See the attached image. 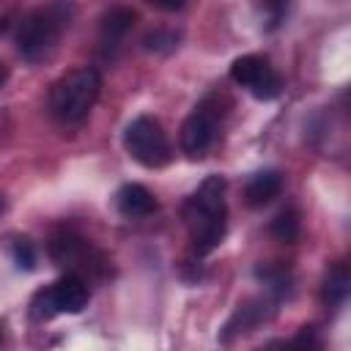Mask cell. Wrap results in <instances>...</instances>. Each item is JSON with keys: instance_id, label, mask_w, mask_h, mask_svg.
Segmentation results:
<instances>
[{"instance_id": "8", "label": "cell", "mask_w": 351, "mask_h": 351, "mask_svg": "<svg viewBox=\"0 0 351 351\" xmlns=\"http://www.w3.org/2000/svg\"><path fill=\"white\" fill-rule=\"evenodd\" d=\"M271 304H277L271 296H269V299H252V302L239 304V310H236V313L230 315V321L225 324L219 340H222V343H230L236 335H247V332H252L255 326H261L263 321H269L271 313H274Z\"/></svg>"}, {"instance_id": "16", "label": "cell", "mask_w": 351, "mask_h": 351, "mask_svg": "<svg viewBox=\"0 0 351 351\" xmlns=\"http://www.w3.org/2000/svg\"><path fill=\"white\" fill-rule=\"evenodd\" d=\"M11 261H14V266L22 269V271H33L36 263H38L36 247H33L27 239H16V241L11 244Z\"/></svg>"}, {"instance_id": "11", "label": "cell", "mask_w": 351, "mask_h": 351, "mask_svg": "<svg viewBox=\"0 0 351 351\" xmlns=\"http://www.w3.org/2000/svg\"><path fill=\"white\" fill-rule=\"evenodd\" d=\"M132 25H134V11L126 8V5H112V8L101 16V27H99L101 47H104L107 52H112V49L123 41V36L132 30Z\"/></svg>"}, {"instance_id": "15", "label": "cell", "mask_w": 351, "mask_h": 351, "mask_svg": "<svg viewBox=\"0 0 351 351\" xmlns=\"http://www.w3.org/2000/svg\"><path fill=\"white\" fill-rule=\"evenodd\" d=\"M178 33L176 30H167V27H156V30H151V33H145V38H143V49L145 52H156V55H167V52H173L176 47H178Z\"/></svg>"}, {"instance_id": "10", "label": "cell", "mask_w": 351, "mask_h": 351, "mask_svg": "<svg viewBox=\"0 0 351 351\" xmlns=\"http://www.w3.org/2000/svg\"><path fill=\"white\" fill-rule=\"evenodd\" d=\"M280 192H282V173L280 170H258L255 176H250V181L244 186V203L250 208H263Z\"/></svg>"}, {"instance_id": "12", "label": "cell", "mask_w": 351, "mask_h": 351, "mask_svg": "<svg viewBox=\"0 0 351 351\" xmlns=\"http://www.w3.org/2000/svg\"><path fill=\"white\" fill-rule=\"evenodd\" d=\"M348 285H351V277H348L346 263H335L326 271V277H324V288H321L324 304L332 307V310H337L346 302V296H348Z\"/></svg>"}, {"instance_id": "3", "label": "cell", "mask_w": 351, "mask_h": 351, "mask_svg": "<svg viewBox=\"0 0 351 351\" xmlns=\"http://www.w3.org/2000/svg\"><path fill=\"white\" fill-rule=\"evenodd\" d=\"M101 90V74L90 66L60 74L49 88V112L60 123H80L96 104Z\"/></svg>"}, {"instance_id": "17", "label": "cell", "mask_w": 351, "mask_h": 351, "mask_svg": "<svg viewBox=\"0 0 351 351\" xmlns=\"http://www.w3.org/2000/svg\"><path fill=\"white\" fill-rule=\"evenodd\" d=\"M288 5H291V0H266V27L269 30H274L285 22Z\"/></svg>"}, {"instance_id": "18", "label": "cell", "mask_w": 351, "mask_h": 351, "mask_svg": "<svg viewBox=\"0 0 351 351\" xmlns=\"http://www.w3.org/2000/svg\"><path fill=\"white\" fill-rule=\"evenodd\" d=\"M293 346H318L313 326H302V332H299V337L293 340Z\"/></svg>"}, {"instance_id": "21", "label": "cell", "mask_w": 351, "mask_h": 351, "mask_svg": "<svg viewBox=\"0 0 351 351\" xmlns=\"http://www.w3.org/2000/svg\"><path fill=\"white\" fill-rule=\"evenodd\" d=\"M0 211H3V200H0Z\"/></svg>"}, {"instance_id": "5", "label": "cell", "mask_w": 351, "mask_h": 351, "mask_svg": "<svg viewBox=\"0 0 351 351\" xmlns=\"http://www.w3.org/2000/svg\"><path fill=\"white\" fill-rule=\"evenodd\" d=\"M88 285L77 274H66L58 282L41 288L30 299V318L33 321H49L55 315H77L88 307Z\"/></svg>"}, {"instance_id": "14", "label": "cell", "mask_w": 351, "mask_h": 351, "mask_svg": "<svg viewBox=\"0 0 351 351\" xmlns=\"http://www.w3.org/2000/svg\"><path fill=\"white\" fill-rule=\"evenodd\" d=\"M299 230H302V222H299V211L296 208H282L269 225V233L282 244H293L299 239Z\"/></svg>"}, {"instance_id": "6", "label": "cell", "mask_w": 351, "mask_h": 351, "mask_svg": "<svg viewBox=\"0 0 351 351\" xmlns=\"http://www.w3.org/2000/svg\"><path fill=\"white\" fill-rule=\"evenodd\" d=\"M230 80L258 101H271L282 93V77L263 55H241L230 63Z\"/></svg>"}, {"instance_id": "2", "label": "cell", "mask_w": 351, "mask_h": 351, "mask_svg": "<svg viewBox=\"0 0 351 351\" xmlns=\"http://www.w3.org/2000/svg\"><path fill=\"white\" fill-rule=\"evenodd\" d=\"M74 19V0H52L33 8L16 27V52L27 63H41L52 58L58 41Z\"/></svg>"}, {"instance_id": "7", "label": "cell", "mask_w": 351, "mask_h": 351, "mask_svg": "<svg viewBox=\"0 0 351 351\" xmlns=\"http://www.w3.org/2000/svg\"><path fill=\"white\" fill-rule=\"evenodd\" d=\"M217 134H219V112L211 101H203L186 115V121L181 126V137H178L181 151L189 159H203L214 148Z\"/></svg>"}, {"instance_id": "13", "label": "cell", "mask_w": 351, "mask_h": 351, "mask_svg": "<svg viewBox=\"0 0 351 351\" xmlns=\"http://www.w3.org/2000/svg\"><path fill=\"white\" fill-rule=\"evenodd\" d=\"M258 280L266 285V293L274 302H282L291 293V271L282 263H269V266H258Z\"/></svg>"}, {"instance_id": "1", "label": "cell", "mask_w": 351, "mask_h": 351, "mask_svg": "<svg viewBox=\"0 0 351 351\" xmlns=\"http://www.w3.org/2000/svg\"><path fill=\"white\" fill-rule=\"evenodd\" d=\"M184 222L189 228L195 255L214 252L228 230V206H225V178L208 176L186 200Z\"/></svg>"}, {"instance_id": "19", "label": "cell", "mask_w": 351, "mask_h": 351, "mask_svg": "<svg viewBox=\"0 0 351 351\" xmlns=\"http://www.w3.org/2000/svg\"><path fill=\"white\" fill-rule=\"evenodd\" d=\"M154 8H159V11H178L181 5H184V0H148Z\"/></svg>"}, {"instance_id": "4", "label": "cell", "mask_w": 351, "mask_h": 351, "mask_svg": "<svg viewBox=\"0 0 351 351\" xmlns=\"http://www.w3.org/2000/svg\"><path fill=\"white\" fill-rule=\"evenodd\" d=\"M123 148L126 154L143 165V167H165L170 159H173V148H170V140L162 129V123L151 115H137L126 123L123 129Z\"/></svg>"}, {"instance_id": "9", "label": "cell", "mask_w": 351, "mask_h": 351, "mask_svg": "<svg viewBox=\"0 0 351 351\" xmlns=\"http://www.w3.org/2000/svg\"><path fill=\"white\" fill-rule=\"evenodd\" d=\"M115 208L126 219H145L156 211V197L143 184H123L115 192Z\"/></svg>"}, {"instance_id": "20", "label": "cell", "mask_w": 351, "mask_h": 351, "mask_svg": "<svg viewBox=\"0 0 351 351\" xmlns=\"http://www.w3.org/2000/svg\"><path fill=\"white\" fill-rule=\"evenodd\" d=\"M5 80H8V66H5L3 60H0V88L5 85Z\"/></svg>"}]
</instances>
